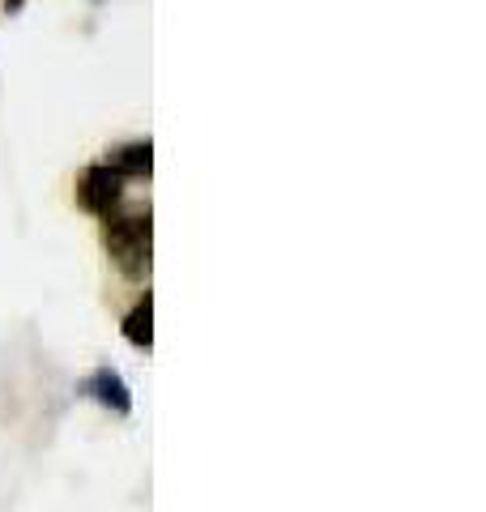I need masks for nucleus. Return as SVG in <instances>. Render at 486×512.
<instances>
[{"mask_svg":"<svg viewBox=\"0 0 486 512\" xmlns=\"http://www.w3.org/2000/svg\"><path fill=\"white\" fill-rule=\"evenodd\" d=\"M103 244L111 261L124 278L145 282L154 265V235H150V214H107L103 218Z\"/></svg>","mask_w":486,"mask_h":512,"instance_id":"nucleus-1","label":"nucleus"},{"mask_svg":"<svg viewBox=\"0 0 486 512\" xmlns=\"http://www.w3.org/2000/svg\"><path fill=\"white\" fill-rule=\"evenodd\" d=\"M77 201L86 205L90 214H116L120 210V201H124V175L120 171H111L107 163L99 167H90L86 175H81V184H77Z\"/></svg>","mask_w":486,"mask_h":512,"instance_id":"nucleus-2","label":"nucleus"},{"mask_svg":"<svg viewBox=\"0 0 486 512\" xmlns=\"http://www.w3.org/2000/svg\"><path fill=\"white\" fill-rule=\"evenodd\" d=\"M81 393H90L99 406L116 410V414H128L133 410V393H128V384L120 372H111V367H99V372H90L86 384H81Z\"/></svg>","mask_w":486,"mask_h":512,"instance_id":"nucleus-3","label":"nucleus"},{"mask_svg":"<svg viewBox=\"0 0 486 512\" xmlns=\"http://www.w3.org/2000/svg\"><path fill=\"white\" fill-rule=\"evenodd\" d=\"M107 167L120 171L124 180L128 175H150L154 171V146L150 141H128V146H116L107 154Z\"/></svg>","mask_w":486,"mask_h":512,"instance_id":"nucleus-4","label":"nucleus"},{"mask_svg":"<svg viewBox=\"0 0 486 512\" xmlns=\"http://www.w3.org/2000/svg\"><path fill=\"white\" fill-rule=\"evenodd\" d=\"M120 333H124V342L137 346V350L154 346V299H150V291H145V299H137V308L124 316Z\"/></svg>","mask_w":486,"mask_h":512,"instance_id":"nucleus-5","label":"nucleus"}]
</instances>
